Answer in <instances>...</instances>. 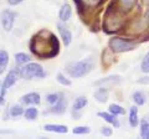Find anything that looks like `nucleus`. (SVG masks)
<instances>
[{
    "mask_svg": "<svg viewBox=\"0 0 149 139\" xmlns=\"http://www.w3.org/2000/svg\"><path fill=\"white\" fill-rule=\"evenodd\" d=\"M92 68V63L90 61H80L76 63H71L67 66V72L70 73L71 77L78 78L87 75Z\"/></svg>",
    "mask_w": 149,
    "mask_h": 139,
    "instance_id": "f257e3e1",
    "label": "nucleus"
},
{
    "mask_svg": "<svg viewBox=\"0 0 149 139\" xmlns=\"http://www.w3.org/2000/svg\"><path fill=\"white\" fill-rule=\"evenodd\" d=\"M20 76L22 78H26V80H31V78L35 77H45L46 73L44 72V70L41 68L40 65L29 63L20 68Z\"/></svg>",
    "mask_w": 149,
    "mask_h": 139,
    "instance_id": "f03ea898",
    "label": "nucleus"
},
{
    "mask_svg": "<svg viewBox=\"0 0 149 139\" xmlns=\"http://www.w3.org/2000/svg\"><path fill=\"white\" fill-rule=\"evenodd\" d=\"M109 47L113 50L114 52H124V51H130L134 47H137V44L132 42V41L119 39V38H114V39H111Z\"/></svg>",
    "mask_w": 149,
    "mask_h": 139,
    "instance_id": "7ed1b4c3",
    "label": "nucleus"
},
{
    "mask_svg": "<svg viewBox=\"0 0 149 139\" xmlns=\"http://www.w3.org/2000/svg\"><path fill=\"white\" fill-rule=\"evenodd\" d=\"M15 13H13L10 10H5L1 13V24L3 27L6 31H10L14 26V21H15Z\"/></svg>",
    "mask_w": 149,
    "mask_h": 139,
    "instance_id": "20e7f679",
    "label": "nucleus"
},
{
    "mask_svg": "<svg viewBox=\"0 0 149 139\" xmlns=\"http://www.w3.org/2000/svg\"><path fill=\"white\" fill-rule=\"evenodd\" d=\"M16 80H17V73H16L15 71L9 72L8 76L5 77V80H4V83H3V91L10 88V87L14 85V83L16 82Z\"/></svg>",
    "mask_w": 149,
    "mask_h": 139,
    "instance_id": "39448f33",
    "label": "nucleus"
},
{
    "mask_svg": "<svg viewBox=\"0 0 149 139\" xmlns=\"http://www.w3.org/2000/svg\"><path fill=\"white\" fill-rule=\"evenodd\" d=\"M22 103L26 104H39L40 103V95L39 93H27L21 98Z\"/></svg>",
    "mask_w": 149,
    "mask_h": 139,
    "instance_id": "423d86ee",
    "label": "nucleus"
},
{
    "mask_svg": "<svg viewBox=\"0 0 149 139\" xmlns=\"http://www.w3.org/2000/svg\"><path fill=\"white\" fill-rule=\"evenodd\" d=\"M57 27H58V31H60V34H61V38L63 40L65 45H70V42H71V40H72V35H71V32H70V30L67 27H65L62 24H58Z\"/></svg>",
    "mask_w": 149,
    "mask_h": 139,
    "instance_id": "0eeeda50",
    "label": "nucleus"
},
{
    "mask_svg": "<svg viewBox=\"0 0 149 139\" xmlns=\"http://www.w3.org/2000/svg\"><path fill=\"white\" fill-rule=\"evenodd\" d=\"M45 131L47 132H55V133H67L66 126H60V124H46L44 127Z\"/></svg>",
    "mask_w": 149,
    "mask_h": 139,
    "instance_id": "6e6552de",
    "label": "nucleus"
},
{
    "mask_svg": "<svg viewBox=\"0 0 149 139\" xmlns=\"http://www.w3.org/2000/svg\"><path fill=\"white\" fill-rule=\"evenodd\" d=\"M71 14H72L71 6H70L68 4H63L61 10H60V19L62 21H67V20H70V17H71Z\"/></svg>",
    "mask_w": 149,
    "mask_h": 139,
    "instance_id": "1a4fd4ad",
    "label": "nucleus"
},
{
    "mask_svg": "<svg viewBox=\"0 0 149 139\" xmlns=\"http://www.w3.org/2000/svg\"><path fill=\"white\" fill-rule=\"evenodd\" d=\"M98 115L103 118L106 122H108V123H111V124H113L116 128H118V127H119V122L117 120V118H116V115H114V114H109V113H98Z\"/></svg>",
    "mask_w": 149,
    "mask_h": 139,
    "instance_id": "9d476101",
    "label": "nucleus"
},
{
    "mask_svg": "<svg viewBox=\"0 0 149 139\" xmlns=\"http://www.w3.org/2000/svg\"><path fill=\"white\" fill-rule=\"evenodd\" d=\"M9 63V55L6 51H0V73L5 71V68Z\"/></svg>",
    "mask_w": 149,
    "mask_h": 139,
    "instance_id": "9b49d317",
    "label": "nucleus"
},
{
    "mask_svg": "<svg viewBox=\"0 0 149 139\" xmlns=\"http://www.w3.org/2000/svg\"><path fill=\"white\" fill-rule=\"evenodd\" d=\"M129 124H130V127H137L138 126V109L136 107L130 108V112H129Z\"/></svg>",
    "mask_w": 149,
    "mask_h": 139,
    "instance_id": "f8f14e48",
    "label": "nucleus"
},
{
    "mask_svg": "<svg viewBox=\"0 0 149 139\" xmlns=\"http://www.w3.org/2000/svg\"><path fill=\"white\" fill-rule=\"evenodd\" d=\"M95 97H96V99L98 102H101V103H104V102L108 99V91L104 90V88H100L98 91H96Z\"/></svg>",
    "mask_w": 149,
    "mask_h": 139,
    "instance_id": "ddd939ff",
    "label": "nucleus"
},
{
    "mask_svg": "<svg viewBox=\"0 0 149 139\" xmlns=\"http://www.w3.org/2000/svg\"><path fill=\"white\" fill-rule=\"evenodd\" d=\"M65 108H66V99L60 98V101L57 102V103L54 104L52 112H55V113H61V112H63V111H65Z\"/></svg>",
    "mask_w": 149,
    "mask_h": 139,
    "instance_id": "4468645a",
    "label": "nucleus"
},
{
    "mask_svg": "<svg viewBox=\"0 0 149 139\" xmlns=\"http://www.w3.org/2000/svg\"><path fill=\"white\" fill-rule=\"evenodd\" d=\"M86 104H87V99L83 98V97H78V98L74 101V103H73V109L74 111H80L82 108H85Z\"/></svg>",
    "mask_w": 149,
    "mask_h": 139,
    "instance_id": "2eb2a0df",
    "label": "nucleus"
},
{
    "mask_svg": "<svg viewBox=\"0 0 149 139\" xmlns=\"http://www.w3.org/2000/svg\"><path fill=\"white\" fill-rule=\"evenodd\" d=\"M141 137L146 139L149 138V123L147 120H143L141 124Z\"/></svg>",
    "mask_w": 149,
    "mask_h": 139,
    "instance_id": "dca6fc26",
    "label": "nucleus"
},
{
    "mask_svg": "<svg viewBox=\"0 0 149 139\" xmlns=\"http://www.w3.org/2000/svg\"><path fill=\"white\" fill-rule=\"evenodd\" d=\"M37 114H39V112H37L36 108H27V109L25 111V118L29 119V120L36 119Z\"/></svg>",
    "mask_w": 149,
    "mask_h": 139,
    "instance_id": "f3484780",
    "label": "nucleus"
},
{
    "mask_svg": "<svg viewBox=\"0 0 149 139\" xmlns=\"http://www.w3.org/2000/svg\"><path fill=\"white\" fill-rule=\"evenodd\" d=\"M15 60H16V62L19 65H22V63H26V62H29L30 61V57L27 56L26 54H16L15 55Z\"/></svg>",
    "mask_w": 149,
    "mask_h": 139,
    "instance_id": "a211bd4d",
    "label": "nucleus"
},
{
    "mask_svg": "<svg viewBox=\"0 0 149 139\" xmlns=\"http://www.w3.org/2000/svg\"><path fill=\"white\" fill-rule=\"evenodd\" d=\"M109 112L112 114H114V115H118V114H124V109L118 104H111L109 106Z\"/></svg>",
    "mask_w": 149,
    "mask_h": 139,
    "instance_id": "6ab92c4d",
    "label": "nucleus"
},
{
    "mask_svg": "<svg viewBox=\"0 0 149 139\" xmlns=\"http://www.w3.org/2000/svg\"><path fill=\"white\" fill-rule=\"evenodd\" d=\"M133 101L136 102L138 106H142L146 103V98H144V96L141 93V92H136V93L133 95Z\"/></svg>",
    "mask_w": 149,
    "mask_h": 139,
    "instance_id": "aec40b11",
    "label": "nucleus"
},
{
    "mask_svg": "<svg viewBox=\"0 0 149 139\" xmlns=\"http://www.w3.org/2000/svg\"><path fill=\"white\" fill-rule=\"evenodd\" d=\"M137 0H119L120 5H122L123 9L125 10H129V9H132L134 6V4H136Z\"/></svg>",
    "mask_w": 149,
    "mask_h": 139,
    "instance_id": "412c9836",
    "label": "nucleus"
},
{
    "mask_svg": "<svg viewBox=\"0 0 149 139\" xmlns=\"http://www.w3.org/2000/svg\"><path fill=\"white\" fill-rule=\"evenodd\" d=\"M46 101H47V103L54 106V104H56L60 101V96L56 95V93H51V95H49L47 97H46Z\"/></svg>",
    "mask_w": 149,
    "mask_h": 139,
    "instance_id": "4be33fe9",
    "label": "nucleus"
},
{
    "mask_svg": "<svg viewBox=\"0 0 149 139\" xmlns=\"http://www.w3.org/2000/svg\"><path fill=\"white\" fill-rule=\"evenodd\" d=\"M22 108L20 107V106H14V107H11L10 109V114L13 115V117H19V115H21L22 114Z\"/></svg>",
    "mask_w": 149,
    "mask_h": 139,
    "instance_id": "5701e85b",
    "label": "nucleus"
},
{
    "mask_svg": "<svg viewBox=\"0 0 149 139\" xmlns=\"http://www.w3.org/2000/svg\"><path fill=\"white\" fill-rule=\"evenodd\" d=\"M142 71L149 73V52L146 55V57H144L143 62H142Z\"/></svg>",
    "mask_w": 149,
    "mask_h": 139,
    "instance_id": "b1692460",
    "label": "nucleus"
},
{
    "mask_svg": "<svg viewBox=\"0 0 149 139\" xmlns=\"http://www.w3.org/2000/svg\"><path fill=\"white\" fill-rule=\"evenodd\" d=\"M73 133L74 134H87V133H90V128L88 127H76V128H73Z\"/></svg>",
    "mask_w": 149,
    "mask_h": 139,
    "instance_id": "393cba45",
    "label": "nucleus"
},
{
    "mask_svg": "<svg viewBox=\"0 0 149 139\" xmlns=\"http://www.w3.org/2000/svg\"><path fill=\"white\" fill-rule=\"evenodd\" d=\"M57 81L61 83V85H66V86L71 85V82H70L68 80H66V78H65V77L61 75V73H58V75H57Z\"/></svg>",
    "mask_w": 149,
    "mask_h": 139,
    "instance_id": "a878e982",
    "label": "nucleus"
},
{
    "mask_svg": "<svg viewBox=\"0 0 149 139\" xmlns=\"http://www.w3.org/2000/svg\"><path fill=\"white\" fill-rule=\"evenodd\" d=\"M102 134H104V136L106 137H109L111 136V134H112V132H111V129H108V128H103V129H102Z\"/></svg>",
    "mask_w": 149,
    "mask_h": 139,
    "instance_id": "bb28decb",
    "label": "nucleus"
},
{
    "mask_svg": "<svg viewBox=\"0 0 149 139\" xmlns=\"http://www.w3.org/2000/svg\"><path fill=\"white\" fill-rule=\"evenodd\" d=\"M8 1H9L10 5H17V4H20L22 0H8Z\"/></svg>",
    "mask_w": 149,
    "mask_h": 139,
    "instance_id": "cd10ccee",
    "label": "nucleus"
}]
</instances>
